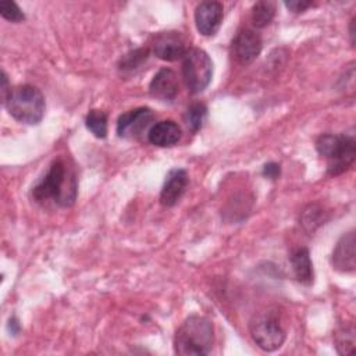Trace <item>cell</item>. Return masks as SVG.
I'll list each match as a JSON object with an SVG mask.
<instances>
[{
  "label": "cell",
  "instance_id": "8992f818",
  "mask_svg": "<svg viewBox=\"0 0 356 356\" xmlns=\"http://www.w3.org/2000/svg\"><path fill=\"white\" fill-rule=\"evenodd\" d=\"M249 331L256 345L266 352L280 349L286 335L280 320L271 312H261L253 316L249 323Z\"/></svg>",
  "mask_w": 356,
  "mask_h": 356
},
{
  "label": "cell",
  "instance_id": "5bb4252c",
  "mask_svg": "<svg viewBox=\"0 0 356 356\" xmlns=\"http://www.w3.org/2000/svg\"><path fill=\"white\" fill-rule=\"evenodd\" d=\"M181 128L172 120H163L154 122L147 131V139L152 145L159 147L174 146L181 139Z\"/></svg>",
  "mask_w": 356,
  "mask_h": 356
},
{
  "label": "cell",
  "instance_id": "44dd1931",
  "mask_svg": "<svg viewBox=\"0 0 356 356\" xmlns=\"http://www.w3.org/2000/svg\"><path fill=\"white\" fill-rule=\"evenodd\" d=\"M0 15L10 22H21L25 19V15L18 4L10 0L0 1Z\"/></svg>",
  "mask_w": 356,
  "mask_h": 356
},
{
  "label": "cell",
  "instance_id": "7c38bea8",
  "mask_svg": "<svg viewBox=\"0 0 356 356\" xmlns=\"http://www.w3.org/2000/svg\"><path fill=\"white\" fill-rule=\"evenodd\" d=\"M188 185V174L182 168H172L164 181L160 192V203L164 207L175 206L182 197Z\"/></svg>",
  "mask_w": 356,
  "mask_h": 356
},
{
  "label": "cell",
  "instance_id": "d6986e66",
  "mask_svg": "<svg viewBox=\"0 0 356 356\" xmlns=\"http://www.w3.org/2000/svg\"><path fill=\"white\" fill-rule=\"evenodd\" d=\"M335 346L341 355H353L355 353V330L342 328L335 334Z\"/></svg>",
  "mask_w": 356,
  "mask_h": 356
},
{
  "label": "cell",
  "instance_id": "8fae6325",
  "mask_svg": "<svg viewBox=\"0 0 356 356\" xmlns=\"http://www.w3.org/2000/svg\"><path fill=\"white\" fill-rule=\"evenodd\" d=\"M153 51L160 60L175 61L184 57L186 49L185 42L178 32H163L156 36Z\"/></svg>",
  "mask_w": 356,
  "mask_h": 356
},
{
  "label": "cell",
  "instance_id": "484cf974",
  "mask_svg": "<svg viewBox=\"0 0 356 356\" xmlns=\"http://www.w3.org/2000/svg\"><path fill=\"white\" fill-rule=\"evenodd\" d=\"M8 330H10V332L14 334V335H17V334L19 332L21 327H19V323H18V320H17L15 317H11V318L8 320Z\"/></svg>",
  "mask_w": 356,
  "mask_h": 356
},
{
  "label": "cell",
  "instance_id": "ac0fdd59",
  "mask_svg": "<svg viewBox=\"0 0 356 356\" xmlns=\"http://www.w3.org/2000/svg\"><path fill=\"white\" fill-rule=\"evenodd\" d=\"M206 114H207V107L203 103H193L186 110V115H185V121H186L188 128L193 132L199 131L203 125Z\"/></svg>",
  "mask_w": 356,
  "mask_h": 356
},
{
  "label": "cell",
  "instance_id": "3957f363",
  "mask_svg": "<svg viewBox=\"0 0 356 356\" xmlns=\"http://www.w3.org/2000/svg\"><path fill=\"white\" fill-rule=\"evenodd\" d=\"M3 104L14 120L28 125L39 124L46 110V102L42 92L36 86L28 83L11 88Z\"/></svg>",
  "mask_w": 356,
  "mask_h": 356
},
{
  "label": "cell",
  "instance_id": "ffe728a7",
  "mask_svg": "<svg viewBox=\"0 0 356 356\" xmlns=\"http://www.w3.org/2000/svg\"><path fill=\"white\" fill-rule=\"evenodd\" d=\"M324 221L323 218V210L316 206V204H309L303 213H302V217H300V222L302 225L305 227L306 231H314L321 222Z\"/></svg>",
  "mask_w": 356,
  "mask_h": 356
},
{
  "label": "cell",
  "instance_id": "30bf717a",
  "mask_svg": "<svg viewBox=\"0 0 356 356\" xmlns=\"http://www.w3.org/2000/svg\"><path fill=\"white\" fill-rule=\"evenodd\" d=\"M331 263L335 270L341 273H350L356 267V238L355 232L349 231L343 234L339 241L337 242L332 256H331Z\"/></svg>",
  "mask_w": 356,
  "mask_h": 356
},
{
  "label": "cell",
  "instance_id": "7a4b0ae2",
  "mask_svg": "<svg viewBox=\"0 0 356 356\" xmlns=\"http://www.w3.org/2000/svg\"><path fill=\"white\" fill-rule=\"evenodd\" d=\"M213 343V323L207 317L197 314H192L185 318L174 337V350L181 356L209 355Z\"/></svg>",
  "mask_w": 356,
  "mask_h": 356
},
{
  "label": "cell",
  "instance_id": "7402d4cb",
  "mask_svg": "<svg viewBox=\"0 0 356 356\" xmlns=\"http://www.w3.org/2000/svg\"><path fill=\"white\" fill-rule=\"evenodd\" d=\"M149 51L147 49H136L131 53H128L124 60L121 61V68H136L143 60H146Z\"/></svg>",
  "mask_w": 356,
  "mask_h": 356
},
{
  "label": "cell",
  "instance_id": "e0dca14e",
  "mask_svg": "<svg viewBox=\"0 0 356 356\" xmlns=\"http://www.w3.org/2000/svg\"><path fill=\"white\" fill-rule=\"evenodd\" d=\"M86 128L99 139L107 135V114L102 110H90L85 118Z\"/></svg>",
  "mask_w": 356,
  "mask_h": 356
},
{
  "label": "cell",
  "instance_id": "603a6c76",
  "mask_svg": "<svg viewBox=\"0 0 356 356\" xmlns=\"http://www.w3.org/2000/svg\"><path fill=\"white\" fill-rule=\"evenodd\" d=\"M286 8H289L292 13H303L309 7L313 6L312 1H303V0H292V1H285Z\"/></svg>",
  "mask_w": 356,
  "mask_h": 356
},
{
  "label": "cell",
  "instance_id": "cb8c5ba5",
  "mask_svg": "<svg viewBox=\"0 0 356 356\" xmlns=\"http://www.w3.org/2000/svg\"><path fill=\"white\" fill-rule=\"evenodd\" d=\"M280 172H281V168H280V164L271 161L263 167V175L270 179H277L280 177Z\"/></svg>",
  "mask_w": 356,
  "mask_h": 356
},
{
  "label": "cell",
  "instance_id": "ba28073f",
  "mask_svg": "<svg viewBox=\"0 0 356 356\" xmlns=\"http://www.w3.org/2000/svg\"><path fill=\"white\" fill-rule=\"evenodd\" d=\"M261 47L263 42L256 31L242 29L232 40V56L241 65H248L257 58Z\"/></svg>",
  "mask_w": 356,
  "mask_h": 356
},
{
  "label": "cell",
  "instance_id": "2e32d148",
  "mask_svg": "<svg viewBox=\"0 0 356 356\" xmlns=\"http://www.w3.org/2000/svg\"><path fill=\"white\" fill-rule=\"evenodd\" d=\"M275 14V4L273 1H257L252 8V22L256 28L267 26Z\"/></svg>",
  "mask_w": 356,
  "mask_h": 356
},
{
  "label": "cell",
  "instance_id": "4fadbf2b",
  "mask_svg": "<svg viewBox=\"0 0 356 356\" xmlns=\"http://www.w3.org/2000/svg\"><path fill=\"white\" fill-rule=\"evenodd\" d=\"M178 78L175 72L170 68H161L150 81L149 92L153 97L163 100V102H171L178 95Z\"/></svg>",
  "mask_w": 356,
  "mask_h": 356
},
{
  "label": "cell",
  "instance_id": "d4e9b609",
  "mask_svg": "<svg viewBox=\"0 0 356 356\" xmlns=\"http://www.w3.org/2000/svg\"><path fill=\"white\" fill-rule=\"evenodd\" d=\"M10 89H11V86H8V79H7V75H6V72L4 71H1V102H4L6 100V97H7V95H8V92H10Z\"/></svg>",
  "mask_w": 356,
  "mask_h": 356
},
{
  "label": "cell",
  "instance_id": "6da1fadb",
  "mask_svg": "<svg viewBox=\"0 0 356 356\" xmlns=\"http://www.w3.org/2000/svg\"><path fill=\"white\" fill-rule=\"evenodd\" d=\"M76 175L61 159L54 160L46 174L32 188V196L38 203L51 202L58 207H71L76 200Z\"/></svg>",
  "mask_w": 356,
  "mask_h": 356
},
{
  "label": "cell",
  "instance_id": "277c9868",
  "mask_svg": "<svg viewBox=\"0 0 356 356\" xmlns=\"http://www.w3.org/2000/svg\"><path fill=\"white\" fill-rule=\"evenodd\" d=\"M316 149L327 160L328 175H339L355 163V138L345 134H323L316 140Z\"/></svg>",
  "mask_w": 356,
  "mask_h": 356
},
{
  "label": "cell",
  "instance_id": "9c48e42d",
  "mask_svg": "<svg viewBox=\"0 0 356 356\" xmlns=\"http://www.w3.org/2000/svg\"><path fill=\"white\" fill-rule=\"evenodd\" d=\"M222 4L218 1H202L195 10V24L203 36H213L222 22Z\"/></svg>",
  "mask_w": 356,
  "mask_h": 356
},
{
  "label": "cell",
  "instance_id": "52a82bcc",
  "mask_svg": "<svg viewBox=\"0 0 356 356\" xmlns=\"http://www.w3.org/2000/svg\"><path fill=\"white\" fill-rule=\"evenodd\" d=\"M154 118L153 111L149 107H136L121 114L117 120V134L120 138L134 139L139 138Z\"/></svg>",
  "mask_w": 356,
  "mask_h": 356
},
{
  "label": "cell",
  "instance_id": "9a60e30c",
  "mask_svg": "<svg viewBox=\"0 0 356 356\" xmlns=\"http://www.w3.org/2000/svg\"><path fill=\"white\" fill-rule=\"evenodd\" d=\"M291 266L296 280L303 285H310L313 282V264L307 248L296 249L291 257Z\"/></svg>",
  "mask_w": 356,
  "mask_h": 356
},
{
  "label": "cell",
  "instance_id": "5b68a950",
  "mask_svg": "<svg viewBox=\"0 0 356 356\" xmlns=\"http://www.w3.org/2000/svg\"><path fill=\"white\" fill-rule=\"evenodd\" d=\"M182 76L192 95L203 92L213 76V63L209 54L197 47L186 50L182 57Z\"/></svg>",
  "mask_w": 356,
  "mask_h": 356
}]
</instances>
